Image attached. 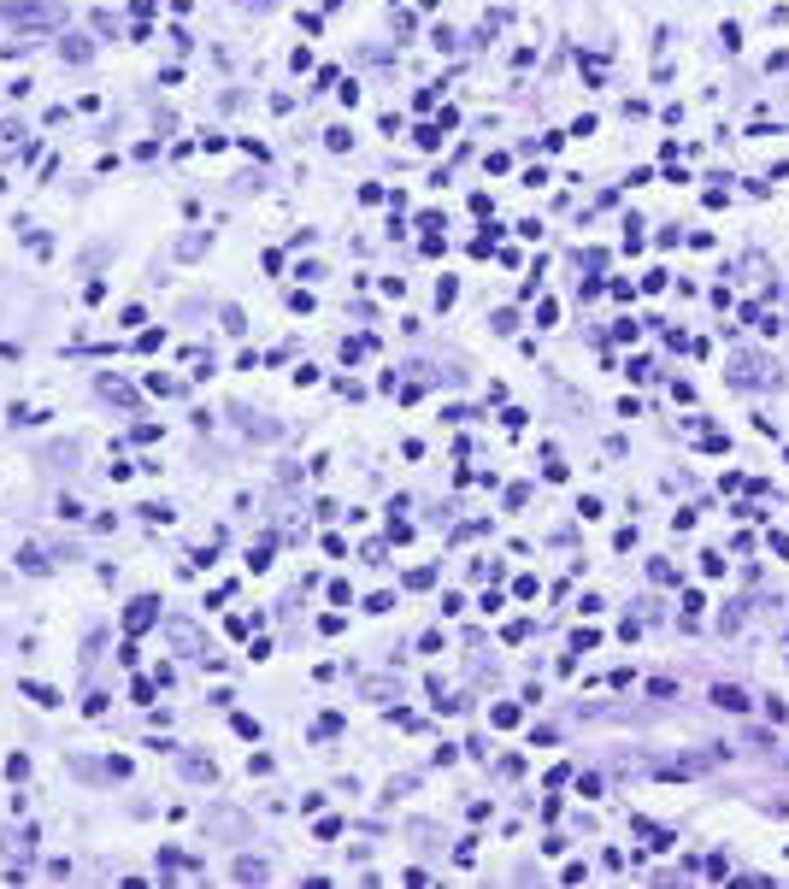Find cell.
Returning a JSON list of instances; mask_svg holds the SVG:
<instances>
[{
  "instance_id": "6da1fadb",
  "label": "cell",
  "mask_w": 789,
  "mask_h": 889,
  "mask_svg": "<svg viewBox=\"0 0 789 889\" xmlns=\"http://www.w3.org/2000/svg\"><path fill=\"white\" fill-rule=\"evenodd\" d=\"M719 707H725V713H743V689H719Z\"/></svg>"
}]
</instances>
